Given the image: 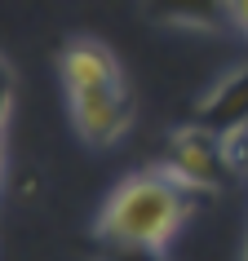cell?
Instances as JSON below:
<instances>
[{"mask_svg": "<svg viewBox=\"0 0 248 261\" xmlns=\"http://www.w3.org/2000/svg\"><path fill=\"white\" fill-rule=\"evenodd\" d=\"M0 181H5V151H0Z\"/></svg>", "mask_w": 248, "mask_h": 261, "instance_id": "8", "label": "cell"}, {"mask_svg": "<svg viewBox=\"0 0 248 261\" xmlns=\"http://www.w3.org/2000/svg\"><path fill=\"white\" fill-rule=\"evenodd\" d=\"M58 75H62L67 93H76V89H120L124 84V71L115 62V54L93 36H76V40L62 44Z\"/></svg>", "mask_w": 248, "mask_h": 261, "instance_id": "4", "label": "cell"}, {"mask_svg": "<svg viewBox=\"0 0 248 261\" xmlns=\"http://www.w3.org/2000/svg\"><path fill=\"white\" fill-rule=\"evenodd\" d=\"M221 151L217 142L208 138L204 128H195V124H186V128H178V133H168V160L160 164V173L164 177H173L182 186V191H217L221 186Z\"/></svg>", "mask_w": 248, "mask_h": 261, "instance_id": "3", "label": "cell"}, {"mask_svg": "<svg viewBox=\"0 0 248 261\" xmlns=\"http://www.w3.org/2000/svg\"><path fill=\"white\" fill-rule=\"evenodd\" d=\"M191 191H182L173 177L155 168H142V173H129V177L107 195V204L97 213L93 230L97 239L120 248H133V252H146L155 261H168L173 252V239L182 234L186 217H191Z\"/></svg>", "mask_w": 248, "mask_h": 261, "instance_id": "1", "label": "cell"}, {"mask_svg": "<svg viewBox=\"0 0 248 261\" xmlns=\"http://www.w3.org/2000/svg\"><path fill=\"white\" fill-rule=\"evenodd\" d=\"M0 151H5V115H0Z\"/></svg>", "mask_w": 248, "mask_h": 261, "instance_id": "7", "label": "cell"}, {"mask_svg": "<svg viewBox=\"0 0 248 261\" xmlns=\"http://www.w3.org/2000/svg\"><path fill=\"white\" fill-rule=\"evenodd\" d=\"M217 151H221V164L231 168V173H244V177H248V120L244 124H231V128L221 133Z\"/></svg>", "mask_w": 248, "mask_h": 261, "instance_id": "5", "label": "cell"}, {"mask_svg": "<svg viewBox=\"0 0 248 261\" xmlns=\"http://www.w3.org/2000/svg\"><path fill=\"white\" fill-rule=\"evenodd\" d=\"M67 111L71 128L89 146H115L133 128V107H129L124 84L120 89H76V93H67Z\"/></svg>", "mask_w": 248, "mask_h": 261, "instance_id": "2", "label": "cell"}, {"mask_svg": "<svg viewBox=\"0 0 248 261\" xmlns=\"http://www.w3.org/2000/svg\"><path fill=\"white\" fill-rule=\"evenodd\" d=\"M226 14H231V22L248 36V0H226Z\"/></svg>", "mask_w": 248, "mask_h": 261, "instance_id": "6", "label": "cell"}]
</instances>
